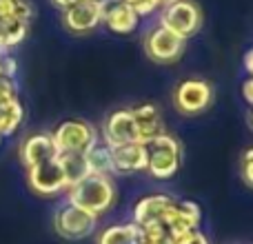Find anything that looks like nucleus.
I'll use <instances>...</instances> for the list:
<instances>
[{"mask_svg": "<svg viewBox=\"0 0 253 244\" xmlns=\"http://www.w3.org/2000/svg\"><path fill=\"white\" fill-rule=\"evenodd\" d=\"M116 184L107 175H87L84 180H80L78 184L67 189V202L78 209L87 211V213L100 218L102 213L111 211V206L116 204Z\"/></svg>", "mask_w": 253, "mask_h": 244, "instance_id": "obj_1", "label": "nucleus"}, {"mask_svg": "<svg viewBox=\"0 0 253 244\" xmlns=\"http://www.w3.org/2000/svg\"><path fill=\"white\" fill-rule=\"evenodd\" d=\"M147 149V171L156 180H171L178 175L182 164V147L171 133H160L144 144Z\"/></svg>", "mask_w": 253, "mask_h": 244, "instance_id": "obj_2", "label": "nucleus"}, {"mask_svg": "<svg viewBox=\"0 0 253 244\" xmlns=\"http://www.w3.org/2000/svg\"><path fill=\"white\" fill-rule=\"evenodd\" d=\"M160 27L178 38L189 40L202 29V9L193 0H175V2L162 7Z\"/></svg>", "mask_w": 253, "mask_h": 244, "instance_id": "obj_3", "label": "nucleus"}, {"mask_svg": "<svg viewBox=\"0 0 253 244\" xmlns=\"http://www.w3.org/2000/svg\"><path fill=\"white\" fill-rule=\"evenodd\" d=\"M51 140L58 153H87L98 144V133L87 120H65L53 129Z\"/></svg>", "mask_w": 253, "mask_h": 244, "instance_id": "obj_4", "label": "nucleus"}, {"mask_svg": "<svg viewBox=\"0 0 253 244\" xmlns=\"http://www.w3.org/2000/svg\"><path fill=\"white\" fill-rule=\"evenodd\" d=\"M213 105V87L209 80L187 78L173 89V107L182 116H200Z\"/></svg>", "mask_w": 253, "mask_h": 244, "instance_id": "obj_5", "label": "nucleus"}, {"mask_svg": "<svg viewBox=\"0 0 253 244\" xmlns=\"http://www.w3.org/2000/svg\"><path fill=\"white\" fill-rule=\"evenodd\" d=\"M53 229L65 240H84L98 229V218L67 202L53 213Z\"/></svg>", "mask_w": 253, "mask_h": 244, "instance_id": "obj_6", "label": "nucleus"}, {"mask_svg": "<svg viewBox=\"0 0 253 244\" xmlns=\"http://www.w3.org/2000/svg\"><path fill=\"white\" fill-rule=\"evenodd\" d=\"M27 184L36 196L56 198L67 191V180L62 173V166L58 162V156L51 160H44L40 164L27 169Z\"/></svg>", "mask_w": 253, "mask_h": 244, "instance_id": "obj_7", "label": "nucleus"}, {"mask_svg": "<svg viewBox=\"0 0 253 244\" xmlns=\"http://www.w3.org/2000/svg\"><path fill=\"white\" fill-rule=\"evenodd\" d=\"M184 42L187 40L178 38L175 34L162 29L160 25L151 29L144 36V53L149 60L158 62V65H171V62L180 60L184 53Z\"/></svg>", "mask_w": 253, "mask_h": 244, "instance_id": "obj_8", "label": "nucleus"}, {"mask_svg": "<svg viewBox=\"0 0 253 244\" xmlns=\"http://www.w3.org/2000/svg\"><path fill=\"white\" fill-rule=\"evenodd\" d=\"M102 140L107 147L138 142V126H135L131 109H116L107 116L105 124H102Z\"/></svg>", "mask_w": 253, "mask_h": 244, "instance_id": "obj_9", "label": "nucleus"}, {"mask_svg": "<svg viewBox=\"0 0 253 244\" xmlns=\"http://www.w3.org/2000/svg\"><path fill=\"white\" fill-rule=\"evenodd\" d=\"M62 25L71 34H89L98 25H102V2L83 0V2L74 4L71 9L62 11Z\"/></svg>", "mask_w": 253, "mask_h": 244, "instance_id": "obj_10", "label": "nucleus"}, {"mask_svg": "<svg viewBox=\"0 0 253 244\" xmlns=\"http://www.w3.org/2000/svg\"><path fill=\"white\" fill-rule=\"evenodd\" d=\"M102 22L111 34L129 36L138 29L140 16L131 7H126L123 0H105L102 2Z\"/></svg>", "mask_w": 253, "mask_h": 244, "instance_id": "obj_11", "label": "nucleus"}, {"mask_svg": "<svg viewBox=\"0 0 253 244\" xmlns=\"http://www.w3.org/2000/svg\"><path fill=\"white\" fill-rule=\"evenodd\" d=\"M56 156L58 151L51 140V133H34L22 140L20 147H18V158H20L25 169H31V166L40 164L44 160H51Z\"/></svg>", "mask_w": 253, "mask_h": 244, "instance_id": "obj_12", "label": "nucleus"}, {"mask_svg": "<svg viewBox=\"0 0 253 244\" xmlns=\"http://www.w3.org/2000/svg\"><path fill=\"white\" fill-rule=\"evenodd\" d=\"M111 149V162L116 173H138L147 171V149L142 142H126Z\"/></svg>", "mask_w": 253, "mask_h": 244, "instance_id": "obj_13", "label": "nucleus"}, {"mask_svg": "<svg viewBox=\"0 0 253 244\" xmlns=\"http://www.w3.org/2000/svg\"><path fill=\"white\" fill-rule=\"evenodd\" d=\"M173 204V198L162 196V193H153V196H144L142 200L135 202L133 206V220L138 227L144 224H153V222H162L167 209Z\"/></svg>", "mask_w": 253, "mask_h": 244, "instance_id": "obj_14", "label": "nucleus"}, {"mask_svg": "<svg viewBox=\"0 0 253 244\" xmlns=\"http://www.w3.org/2000/svg\"><path fill=\"white\" fill-rule=\"evenodd\" d=\"M135 120V126H138V142L147 144L149 140H153L156 135L165 133V124H162V116L158 111L156 105H138L131 109Z\"/></svg>", "mask_w": 253, "mask_h": 244, "instance_id": "obj_15", "label": "nucleus"}, {"mask_svg": "<svg viewBox=\"0 0 253 244\" xmlns=\"http://www.w3.org/2000/svg\"><path fill=\"white\" fill-rule=\"evenodd\" d=\"M58 162H60L62 173H65L67 189L78 184L80 180H84L87 175H91L84 153H58Z\"/></svg>", "mask_w": 253, "mask_h": 244, "instance_id": "obj_16", "label": "nucleus"}, {"mask_svg": "<svg viewBox=\"0 0 253 244\" xmlns=\"http://www.w3.org/2000/svg\"><path fill=\"white\" fill-rule=\"evenodd\" d=\"M140 242V227L135 222L111 224L105 231H100L96 244H138Z\"/></svg>", "mask_w": 253, "mask_h": 244, "instance_id": "obj_17", "label": "nucleus"}, {"mask_svg": "<svg viewBox=\"0 0 253 244\" xmlns=\"http://www.w3.org/2000/svg\"><path fill=\"white\" fill-rule=\"evenodd\" d=\"M27 34H29V22H20V20L0 22V56L11 53V49H16L20 42H25Z\"/></svg>", "mask_w": 253, "mask_h": 244, "instance_id": "obj_18", "label": "nucleus"}, {"mask_svg": "<svg viewBox=\"0 0 253 244\" xmlns=\"http://www.w3.org/2000/svg\"><path fill=\"white\" fill-rule=\"evenodd\" d=\"M22 120H25V107H22L20 98H13V100L0 105V135L2 138L16 133Z\"/></svg>", "mask_w": 253, "mask_h": 244, "instance_id": "obj_19", "label": "nucleus"}, {"mask_svg": "<svg viewBox=\"0 0 253 244\" xmlns=\"http://www.w3.org/2000/svg\"><path fill=\"white\" fill-rule=\"evenodd\" d=\"M84 156H87L89 171H91L93 175H107V178H111V175L116 173V171H114V162H111V149L107 147L105 142H102V144H93V147L89 149Z\"/></svg>", "mask_w": 253, "mask_h": 244, "instance_id": "obj_20", "label": "nucleus"}, {"mask_svg": "<svg viewBox=\"0 0 253 244\" xmlns=\"http://www.w3.org/2000/svg\"><path fill=\"white\" fill-rule=\"evenodd\" d=\"M31 18H34V7L29 0H0V22H31Z\"/></svg>", "mask_w": 253, "mask_h": 244, "instance_id": "obj_21", "label": "nucleus"}, {"mask_svg": "<svg viewBox=\"0 0 253 244\" xmlns=\"http://www.w3.org/2000/svg\"><path fill=\"white\" fill-rule=\"evenodd\" d=\"M178 209H180V213H182L184 218H187L189 222L193 224V227L200 229L202 209H200V204H198V202H193V200H182V202H178Z\"/></svg>", "mask_w": 253, "mask_h": 244, "instance_id": "obj_22", "label": "nucleus"}, {"mask_svg": "<svg viewBox=\"0 0 253 244\" xmlns=\"http://www.w3.org/2000/svg\"><path fill=\"white\" fill-rule=\"evenodd\" d=\"M126 7H131L135 13H138L140 18L144 16H151L153 11H156L158 7H160V2L158 0H123Z\"/></svg>", "mask_w": 253, "mask_h": 244, "instance_id": "obj_23", "label": "nucleus"}, {"mask_svg": "<svg viewBox=\"0 0 253 244\" xmlns=\"http://www.w3.org/2000/svg\"><path fill=\"white\" fill-rule=\"evenodd\" d=\"M13 98H18V87H16V80L0 78V105H4V102L13 100Z\"/></svg>", "mask_w": 253, "mask_h": 244, "instance_id": "obj_24", "label": "nucleus"}, {"mask_svg": "<svg viewBox=\"0 0 253 244\" xmlns=\"http://www.w3.org/2000/svg\"><path fill=\"white\" fill-rule=\"evenodd\" d=\"M0 65H2V78L16 80V74H18V60L11 56V53H4V56L0 58Z\"/></svg>", "mask_w": 253, "mask_h": 244, "instance_id": "obj_25", "label": "nucleus"}, {"mask_svg": "<svg viewBox=\"0 0 253 244\" xmlns=\"http://www.w3.org/2000/svg\"><path fill=\"white\" fill-rule=\"evenodd\" d=\"M173 244H211V242H209V238H207L205 233L200 231V229H196V231L187 233V236L180 238V240L173 242Z\"/></svg>", "mask_w": 253, "mask_h": 244, "instance_id": "obj_26", "label": "nucleus"}, {"mask_svg": "<svg viewBox=\"0 0 253 244\" xmlns=\"http://www.w3.org/2000/svg\"><path fill=\"white\" fill-rule=\"evenodd\" d=\"M242 98H245L247 105L253 107V76H249V78L242 82Z\"/></svg>", "mask_w": 253, "mask_h": 244, "instance_id": "obj_27", "label": "nucleus"}, {"mask_svg": "<svg viewBox=\"0 0 253 244\" xmlns=\"http://www.w3.org/2000/svg\"><path fill=\"white\" fill-rule=\"evenodd\" d=\"M240 173H242V180L253 189V162H242Z\"/></svg>", "mask_w": 253, "mask_h": 244, "instance_id": "obj_28", "label": "nucleus"}, {"mask_svg": "<svg viewBox=\"0 0 253 244\" xmlns=\"http://www.w3.org/2000/svg\"><path fill=\"white\" fill-rule=\"evenodd\" d=\"M242 65H245L247 74H249V76H253V47H251L249 51L245 53V58H242Z\"/></svg>", "mask_w": 253, "mask_h": 244, "instance_id": "obj_29", "label": "nucleus"}, {"mask_svg": "<svg viewBox=\"0 0 253 244\" xmlns=\"http://www.w3.org/2000/svg\"><path fill=\"white\" fill-rule=\"evenodd\" d=\"M53 4H56L60 11H67V9H71L74 4H78V2H83V0H51Z\"/></svg>", "mask_w": 253, "mask_h": 244, "instance_id": "obj_30", "label": "nucleus"}, {"mask_svg": "<svg viewBox=\"0 0 253 244\" xmlns=\"http://www.w3.org/2000/svg\"><path fill=\"white\" fill-rule=\"evenodd\" d=\"M242 162H253V147H249L245 153H242Z\"/></svg>", "mask_w": 253, "mask_h": 244, "instance_id": "obj_31", "label": "nucleus"}, {"mask_svg": "<svg viewBox=\"0 0 253 244\" xmlns=\"http://www.w3.org/2000/svg\"><path fill=\"white\" fill-rule=\"evenodd\" d=\"M160 2V7H167V4H171V2H175V0H158Z\"/></svg>", "mask_w": 253, "mask_h": 244, "instance_id": "obj_32", "label": "nucleus"}, {"mask_svg": "<svg viewBox=\"0 0 253 244\" xmlns=\"http://www.w3.org/2000/svg\"><path fill=\"white\" fill-rule=\"evenodd\" d=\"M249 126L253 129V107H251V111H249Z\"/></svg>", "mask_w": 253, "mask_h": 244, "instance_id": "obj_33", "label": "nucleus"}, {"mask_svg": "<svg viewBox=\"0 0 253 244\" xmlns=\"http://www.w3.org/2000/svg\"><path fill=\"white\" fill-rule=\"evenodd\" d=\"M0 58H2V56H0ZM0 78H2V65H0Z\"/></svg>", "mask_w": 253, "mask_h": 244, "instance_id": "obj_34", "label": "nucleus"}, {"mask_svg": "<svg viewBox=\"0 0 253 244\" xmlns=\"http://www.w3.org/2000/svg\"><path fill=\"white\" fill-rule=\"evenodd\" d=\"M91 2H105V0H91Z\"/></svg>", "mask_w": 253, "mask_h": 244, "instance_id": "obj_35", "label": "nucleus"}, {"mask_svg": "<svg viewBox=\"0 0 253 244\" xmlns=\"http://www.w3.org/2000/svg\"><path fill=\"white\" fill-rule=\"evenodd\" d=\"M2 140H4V138H2V135H0V147H2Z\"/></svg>", "mask_w": 253, "mask_h": 244, "instance_id": "obj_36", "label": "nucleus"}]
</instances>
